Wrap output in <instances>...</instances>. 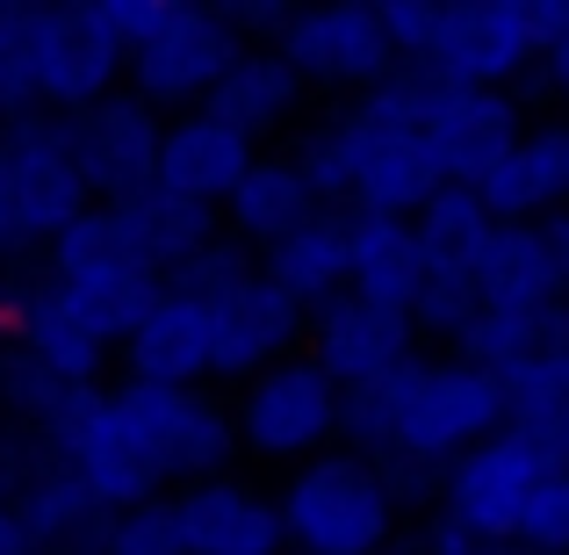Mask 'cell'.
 I'll list each match as a JSON object with an SVG mask.
<instances>
[{
    "label": "cell",
    "instance_id": "obj_1",
    "mask_svg": "<svg viewBox=\"0 0 569 555\" xmlns=\"http://www.w3.org/2000/svg\"><path fill=\"white\" fill-rule=\"evenodd\" d=\"M426 95H432L426 72H397L376 95L339 101L318 130L296 138V167L325 209L411 224L440 188H455L426 145Z\"/></svg>",
    "mask_w": 569,
    "mask_h": 555
},
{
    "label": "cell",
    "instance_id": "obj_2",
    "mask_svg": "<svg viewBox=\"0 0 569 555\" xmlns=\"http://www.w3.org/2000/svg\"><path fill=\"white\" fill-rule=\"evenodd\" d=\"M94 209L58 116L0 123V267H43L51 246Z\"/></svg>",
    "mask_w": 569,
    "mask_h": 555
},
{
    "label": "cell",
    "instance_id": "obj_3",
    "mask_svg": "<svg viewBox=\"0 0 569 555\" xmlns=\"http://www.w3.org/2000/svg\"><path fill=\"white\" fill-rule=\"evenodd\" d=\"M274 498H281V527H289V555H389L403 527L397 490L353 447H332V455L289 469V484Z\"/></svg>",
    "mask_w": 569,
    "mask_h": 555
},
{
    "label": "cell",
    "instance_id": "obj_4",
    "mask_svg": "<svg viewBox=\"0 0 569 555\" xmlns=\"http://www.w3.org/2000/svg\"><path fill=\"white\" fill-rule=\"evenodd\" d=\"M569 0H461L440 14V37L426 51L432 87H505L512 95L527 72H541L548 37L562 29Z\"/></svg>",
    "mask_w": 569,
    "mask_h": 555
},
{
    "label": "cell",
    "instance_id": "obj_5",
    "mask_svg": "<svg viewBox=\"0 0 569 555\" xmlns=\"http://www.w3.org/2000/svg\"><path fill=\"white\" fill-rule=\"evenodd\" d=\"M43 267H51V281L66 289V304L80 310V325L101 339V347H123V339L144 325V310L159 304V289H167V281L138 260L123 217L101 209V202L87 209L66 238H58Z\"/></svg>",
    "mask_w": 569,
    "mask_h": 555
},
{
    "label": "cell",
    "instance_id": "obj_6",
    "mask_svg": "<svg viewBox=\"0 0 569 555\" xmlns=\"http://www.w3.org/2000/svg\"><path fill=\"white\" fill-rule=\"evenodd\" d=\"M238 412V447L252 462H281V469H303V462L332 455L347 440V389L332 383L310 354H289L267 375H252L246 389L231 397Z\"/></svg>",
    "mask_w": 569,
    "mask_h": 555
},
{
    "label": "cell",
    "instance_id": "obj_7",
    "mask_svg": "<svg viewBox=\"0 0 569 555\" xmlns=\"http://www.w3.org/2000/svg\"><path fill=\"white\" fill-rule=\"evenodd\" d=\"M246 58V43L231 37V22H223L217 8H194V0H159V22L152 37L130 51V95L152 101L159 116H194L209 109V95L223 87V72Z\"/></svg>",
    "mask_w": 569,
    "mask_h": 555
},
{
    "label": "cell",
    "instance_id": "obj_8",
    "mask_svg": "<svg viewBox=\"0 0 569 555\" xmlns=\"http://www.w3.org/2000/svg\"><path fill=\"white\" fill-rule=\"evenodd\" d=\"M274 51L296 66L303 87H332V95H347V101L376 95L382 80L403 72L397 43L382 37V14L361 8V0H318V8H296L289 29L274 37Z\"/></svg>",
    "mask_w": 569,
    "mask_h": 555
},
{
    "label": "cell",
    "instance_id": "obj_9",
    "mask_svg": "<svg viewBox=\"0 0 569 555\" xmlns=\"http://www.w3.org/2000/svg\"><path fill=\"white\" fill-rule=\"evenodd\" d=\"M116 389H123L167 490H194L209 476H231V462L246 455L238 447V412L217 389H152V383H116Z\"/></svg>",
    "mask_w": 569,
    "mask_h": 555
},
{
    "label": "cell",
    "instance_id": "obj_10",
    "mask_svg": "<svg viewBox=\"0 0 569 555\" xmlns=\"http://www.w3.org/2000/svg\"><path fill=\"white\" fill-rule=\"evenodd\" d=\"M130 51L116 43V29L101 22L94 0L80 8H37V109L43 116H87L94 101L123 95Z\"/></svg>",
    "mask_w": 569,
    "mask_h": 555
},
{
    "label": "cell",
    "instance_id": "obj_11",
    "mask_svg": "<svg viewBox=\"0 0 569 555\" xmlns=\"http://www.w3.org/2000/svg\"><path fill=\"white\" fill-rule=\"evenodd\" d=\"M66 145H72V167H80L87 195H94L101 209H116V202H130V195L159 188L167 116L123 87V95L94 101L87 116H66Z\"/></svg>",
    "mask_w": 569,
    "mask_h": 555
},
{
    "label": "cell",
    "instance_id": "obj_12",
    "mask_svg": "<svg viewBox=\"0 0 569 555\" xmlns=\"http://www.w3.org/2000/svg\"><path fill=\"white\" fill-rule=\"evenodd\" d=\"M556 469V455H548L541 440H527V433H490L483 447H469V455L455 462V469L440 476V519H455V527L469 534H490V542H512L519 534V513H527L533 484Z\"/></svg>",
    "mask_w": 569,
    "mask_h": 555
},
{
    "label": "cell",
    "instance_id": "obj_13",
    "mask_svg": "<svg viewBox=\"0 0 569 555\" xmlns=\"http://www.w3.org/2000/svg\"><path fill=\"white\" fill-rule=\"evenodd\" d=\"M202 310H209V339H217V383H238V389L274 361L303 354V339H310V310L289 289H274L267 267H252L238 289L209 296Z\"/></svg>",
    "mask_w": 569,
    "mask_h": 555
},
{
    "label": "cell",
    "instance_id": "obj_14",
    "mask_svg": "<svg viewBox=\"0 0 569 555\" xmlns=\"http://www.w3.org/2000/svg\"><path fill=\"white\" fill-rule=\"evenodd\" d=\"M519 138H527L519 95L505 87H432L426 95V145L455 188H483Z\"/></svg>",
    "mask_w": 569,
    "mask_h": 555
},
{
    "label": "cell",
    "instance_id": "obj_15",
    "mask_svg": "<svg viewBox=\"0 0 569 555\" xmlns=\"http://www.w3.org/2000/svg\"><path fill=\"white\" fill-rule=\"evenodd\" d=\"M303 354L332 375L339 389H368L382 375H397L403 361H418V325L403 310H382L368 296H332L325 310H310V339Z\"/></svg>",
    "mask_w": 569,
    "mask_h": 555
},
{
    "label": "cell",
    "instance_id": "obj_16",
    "mask_svg": "<svg viewBox=\"0 0 569 555\" xmlns=\"http://www.w3.org/2000/svg\"><path fill=\"white\" fill-rule=\"evenodd\" d=\"M476 289L498 310H562L569 304V217L498 224L476 260Z\"/></svg>",
    "mask_w": 569,
    "mask_h": 555
},
{
    "label": "cell",
    "instance_id": "obj_17",
    "mask_svg": "<svg viewBox=\"0 0 569 555\" xmlns=\"http://www.w3.org/2000/svg\"><path fill=\"white\" fill-rule=\"evenodd\" d=\"M123 383L152 389H209L217 383V339H209V310L181 289H159V304L144 310V325L116 347Z\"/></svg>",
    "mask_w": 569,
    "mask_h": 555
},
{
    "label": "cell",
    "instance_id": "obj_18",
    "mask_svg": "<svg viewBox=\"0 0 569 555\" xmlns=\"http://www.w3.org/2000/svg\"><path fill=\"white\" fill-rule=\"evenodd\" d=\"M181 498L188 555H289V527H281V498L246 476H209Z\"/></svg>",
    "mask_w": 569,
    "mask_h": 555
},
{
    "label": "cell",
    "instance_id": "obj_19",
    "mask_svg": "<svg viewBox=\"0 0 569 555\" xmlns=\"http://www.w3.org/2000/svg\"><path fill=\"white\" fill-rule=\"evenodd\" d=\"M260 167V145L246 130H231L223 116L194 109L167 123V152H159V188H173L181 202H202L223 217V202L238 195V181Z\"/></svg>",
    "mask_w": 569,
    "mask_h": 555
},
{
    "label": "cell",
    "instance_id": "obj_20",
    "mask_svg": "<svg viewBox=\"0 0 569 555\" xmlns=\"http://www.w3.org/2000/svg\"><path fill=\"white\" fill-rule=\"evenodd\" d=\"M476 195H483V209L498 224L569 217V123H527V138L505 152V167Z\"/></svg>",
    "mask_w": 569,
    "mask_h": 555
},
{
    "label": "cell",
    "instance_id": "obj_21",
    "mask_svg": "<svg viewBox=\"0 0 569 555\" xmlns=\"http://www.w3.org/2000/svg\"><path fill=\"white\" fill-rule=\"evenodd\" d=\"M310 217H325L318 188L303 181V167H296V152H260V167L238 181V195L223 202V238H238L246 252H274L281 238H296Z\"/></svg>",
    "mask_w": 569,
    "mask_h": 555
},
{
    "label": "cell",
    "instance_id": "obj_22",
    "mask_svg": "<svg viewBox=\"0 0 569 555\" xmlns=\"http://www.w3.org/2000/svg\"><path fill=\"white\" fill-rule=\"evenodd\" d=\"M260 267H267V281L289 289L303 310H325L332 296L353 289V217L347 209H325V217H310L296 238H281Z\"/></svg>",
    "mask_w": 569,
    "mask_h": 555
},
{
    "label": "cell",
    "instance_id": "obj_23",
    "mask_svg": "<svg viewBox=\"0 0 569 555\" xmlns=\"http://www.w3.org/2000/svg\"><path fill=\"white\" fill-rule=\"evenodd\" d=\"M116 217H123L130 246H138V260L152 267L159 281H173L181 267L194 260V252H209L223 238V217L202 202H181L173 188H144L130 195V202H116Z\"/></svg>",
    "mask_w": 569,
    "mask_h": 555
},
{
    "label": "cell",
    "instance_id": "obj_24",
    "mask_svg": "<svg viewBox=\"0 0 569 555\" xmlns=\"http://www.w3.org/2000/svg\"><path fill=\"white\" fill-rule=\"evenodd\" d=\"M310 87L296 80V66L281 51H246L231 72H223V87L209 95V116H223L231 130H246L252 145L274 138V130L296 123V109H303Z\"/></svg>",
    "mask_w": 569,
    "mask_h": 555
},
{
    "label": "cell",
    "instance_id": "obj_25",
    "mask_svg": "<svg viewBox=\"0 0 569 555\" xmlns=\"http://www.w3.org/2000/svg\"><path fill=\"white\" fill-rule=\"evenodd\" d=\"M426 252H418V231L397 217H353V296L382 310H403L411 318L418 296H426Z\"/></svg>",
    "mask_w": 569,
    "mask_h": 555
},
{
    "label": "cell",
    "instance_id": "obj_26",
    "mask_svg": "<svg viewBox=\"0 0 569 555\" xmlns=\"http://www.w3.org/2000/svg\"><path fill=\"white\" fill-rule=\"evenodd\" d=\"M411 231H418V252H426L432 275H476L483 246L498 238V217L483 209V195H476V188H440L411 217Z\"/></svg>",
    "mask_w": 569,
    "mask_h": 555
},
{
    "label": "cell",
    "instance_id": "obj_27",
    "mask_svg": "<svg viewBox=\"0 0 569 555\" xmlns=\"http://www.w3.org/2000/svg\"><path fill=\"white\" fill-rule=\"evenodd\" d=\"M37 116V8L0 0V123Z\"/></svg>",
    "mask_w": 569,
    "mask_h": 555
},
{
    "label": "cell",
    "instance_id": "obj_28",
    "mask_svg": "<svg viewBox=\"0 0 569 555\" xmlns=\"http://www.w3.org/2000/svg\"><path fill=\"white\" fill-rule=\"evenodd\" d=\"M101 555H188L181 498H152V505H138V513H109Z\"/></svg>",
    "mask_w": 569,
    "mask_h": 555
},
{
    "label": "cell",
    "instance_id": "obj_29",
    "mask_svg": "<svg viewBox=\"0 0 569 555\" xmlns=\"http://www.w3.org/2000/svg\"><path fill=\"white\" fill-rule=\"evenodd\" d=\"M527 555H569V462H556V469L533 484L527 513H519V534H512Z\"/></svg>",
    "mask_w": 569,
    "mask_h": 555
},
{
    "label": "cell",
    "instance_id": "obj_30",
    "mask_svg": "<svg viewBox=\"0 0 569 555\" xmlns=\"http://www.w3.org/2000/svg\"><path fill=\"white\" fill-rule=\"evenodd\" d=\"M376 14H382V37L397 43L403 72H418V66H426V51H432V37H440L447 0H376Z\"/></svg>",
    "mask_w": 569,
    "mask_h": 555
},
{
    "label": "cell",
    "instance_id": "obj_31",
    "mask_svg": "<svg viewBox=\"0 0 569 555\" xmlns=\"http://www.w3.org/2000/svg\"><path fill=\"white\" fill-rule=\"evenodd\" d=\"M418 548L426 555H527L519 542H490V534H469V527H455V519H440V513H432V527L418 534Z\"/></svg>",
    "mask_w": 569,
    "mask_h": 555
},
{
    "label": "cell",
    "instance_id": "obj_32",
    "mask_svg": "<svg viewBox=\"0 0 569 555\" xmlns=\"http://www.w3.org/2000/svg\"><path fill=\"white\" fill-rule=\"evenodd\" d=\"M533 80H541L556 101H569V8H562V29L548 37V51H541V72H533Z\"/></svg>",
    "mask_w": 569,
    "mask_h": 555
},
{
    "label": "cell",
    "instance_id": "obj_33",
    "mask_svg": "<svg viewBox=\"0 0 569 555\" xmlns=\"http://www.w3.org/2000/svg\"><path fill=\"white\" fill-rule=\"evenodd\" d=\"M0 555H37V542H29V527L14 519L8 498H0Z\"/></svg>",
    "mask_w": 569,
    "mask_h": 555
},
{
    "label": "cell",
    "instance_id": "obj_34",
    "mask_svg": "<svg viewBox=\"0 0 569 555\" xmlns=\"http://www.w3.org/2000/svg\"><path fill=\"white\" fill-rule=\"evenodd\" d=\"M556 462H569V412H562V433H556Z\"/></svg>",
    "mask_w": 569,
    "mask_h": 555
},
{
    "label": "cell",
    "instance_id": "obj_35",
    "mask_svg": "<svg viewBox=\"0 0 569 555\" xmlns=\"http://www.w3.org/2000/svg\"><path fill=\"white\" fill-rule=\"evenodd\" d=\"M389 555H426V548H418V542H397V548H389Z\"/></svg>",
    "mask_w": 569,
    "mask_h": 555
},
{
    "label": "cell",
    "instance_id": "obj_36",
    "mask_svg": "<svg viewBox=\"0 0 569 555\" xmlns=\"http://www.w3.org/2000/svg\"><path fill=\"white\" fill-rule=\"evenodd\" d=\"M0 368H8V339H0Z\"/></svg>",
    "mask_w": 569,
    "mask_h": 555
}]
</instances>
